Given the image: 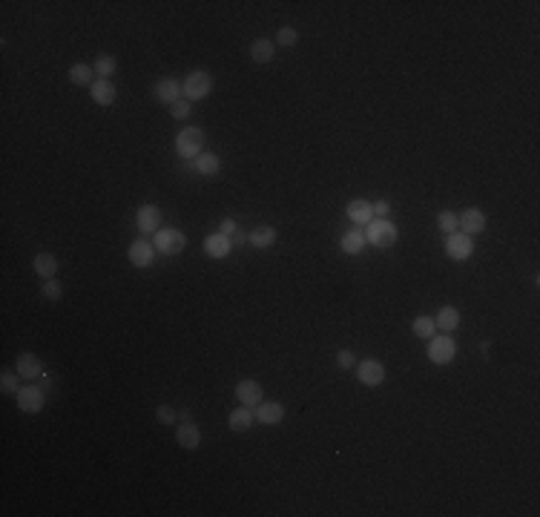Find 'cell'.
Listing matches in <instances>:
<instances>
[{
    "label": "cell",
    "mask_w": 540,
    "mask_h": 517,
    "mask_svg": "<svg viewBox=\"0 0 540 517\" xmlns=\"http://www.w3.org/2000/svg\"><path fill=\"white\" fill-rule=\"evenodd\" d=\"M175 443L182 448H187V451H195L202 446V428L195 423H182L175 428Z\"/></svg>",
    "instance_id": "19"
},
{
    "label": "cell",
    "mask_w": 540,
    "mask_h": 517,
    "mask_svg": "<svg viewBox=\"0 0 540 517\" xmlns=\"http://www.w3.org/2000/svg\"><path fill=\"white\" fill-rule=\"evenodd\" d=\"M411 331H414V336H420V339H431V336H437V325H434L431 316H417V319L411 322Z\"/></svg>",
    "instance_id": "28"
},
{
    "label": "cell",
    "mask_w": 540,
    "mask_h": 517,
    "mask_svg": "<svg viewBox=\"0 0 540 517\" xmlns=\"http://www.w3.org/2000/svg\"><path fill=\"white\" fill-rule=\"evenodd\" d=\"M32 267H35V273L46 282V279H55V273H58V258L52 256V253H38L35 256V262H32Z\"/></svg>",
    "instance_id": "24"
},
{
    "label": "cell",
    "mask_w": 540,
    "mask_h": 517,
    "mask_svg": "<svg viewBox=\"0 0 540 517\" xmlns=\"http://www.w3.org/2000/svg\"><path fill=\"white\" fill-rule=\"evenodd\" d=\"M397 224L388 221V219H374L368 228H365V241L374 248H391L397 241Z\"/></svg>",
    "instance_id": "3"
},
{
    "label": "cell",
    "mask_w": 540,
    "mask_h": 517,
    "mask_svg": "<svg viewBox=\"0 0 540 517\" xmlns=\"http://www.w3.org/2000/svg\"><path fill=\"white\" fill-rule=\"evenodd\" d=\"M136 228L144 236H155L161 230V210H158V204H141L136 210Z\"/></svg>",
    "instance_id": "7"
},
{
    "label": "cell",
    "mask_w": 540,
    "mask_h": 517,
    "mask_svg": "<svg viewBox=\"0 0 540 517\" xmlns=\"http://www.w3.org/2000/svg\"><path fill=\"white\" fill-rule=\"evenodd\" d=\"M41 296H43V299H49V302H58V299L63 296V287H61V282H55V279H46V282L41 285Z\"/></svg>",
    "instance_id": "32"
},
{
    "label": "cell",
    "mask_w": 540,
    "mask_h": 517,
    "mask_svg": "<svg viewBox=\"0 0 540 517\" xmlns=\"http://www.w3.org/2000/svg\"><path fill=\"white\" fill-rule=\"evenodd\" d=\"M250 58H253L256 63H270V60L276 58V41H270V38H259V41H253V43H250Z\"/></svg>",
    "instance_id": "23"
},
{
    "label": "cell",
    "mask_w": 540,
    "mask_h": 517,
    "mask_svg": "<svg viewBox=\"0 0 540 517\" xmlns=\"http://www.w3.org/2000/svg\"><path fill=\"white\" fill-rule=\"evenodd\" d=\"M457 342H454V336L451 333H440V336H431L429 339V360L434 362V365H449V362H454V357H457Z\"/></svg>",
    "instance_id": "4"
},
{
    "label": "cell",
    "mask_w": 540,
    "mask_h": 517,
    "mask_svg": "<svg viewBox=\"0 0 540 517\" xmlns=\"http://www.w3.org/2000/svg\"><path fill=\"white\" fill-rule=\"evenodd\" d=\"M89 95H92V101L98 107H112V104H116V98H118L116 84L107 80V78H95V84L89 87Z\"/></svg>",
    "instance_id": "14"
},
{
    "label": "cell",
    "mask_w": 540,
    "mask_h": 517,
    "mask_svg": "<svg viewBox=\"0 0 540 517\" xmlns=\"http://www.w3.org/2000/svg\"><path fill=\"white\" fill-rule=\"evenodd\" d=\"M457 221H460V233H466V236H480L483 230H486V213L480 207H466L460 216H457Z\"/></svg>",
    "instance_id": "10"
},
{
    "label": "cell",
    "mask_w": 540,
    "mask_h": 517,
    "mask_svg": "<svg viewBox=\"0 0 540 517\" xmlns=\"http://www.w3.org/2000/svg\"><path fill=\"white\" fill-rule=\"evenodd\" d=\"M261 397H265V391H261V385H259L256 380H241V382L236 385V399L241 402V406L256 408L259 402H261Z\"/></svg>",
    "instance_id": "16"
},
{
    "label": "cell",
    "mask_w": 540,
    "mask_h": 517,
    "mask_svg": "<svg viewBox=\"0 0 540 517\" xmlns=\"http://www.w3.org/2000/svg\"><path fill=\"white\" fill-rule=\"evenodd\" d=\"M155 419H158L161 426H173L175 419H178V411H175L173 406H167V402H164V406H158V408H155Z\"/></svg>",
    "instance_id": "34"
},
{
    "label": "cell",
    "mask_w": 540,
    "mask_h": 517,
    "mask_svg": "<svg viewBox=\"0 0 540 517\" xmlns=\"http://www.w3.org/2000/svg\"><path fill=\"white\" fill-rule=\"evenodd\" d=\"M446 253H449V258H454V262H466V258L474 253V241H471V236H466V233H449L446 236Z\"/></svg>",
    "instance_id": "9"
},
{
    "label": "cell",
    "mask_w": 540,
    "mask_h": 517,
    "mask_svg": "<svg viewBox=\"0 0 540 517\" xmlns=\"http://www.w3.org/2000/svg\"><path fill=\"white\" fill-rule=\"evenodd\" d=\"M182 89H184V98L193 104V101H202L213 92V75L207 69H195L190 72L184 80H182Z\"/></svg>",
    "instance_id": "2"
},
{
    "label": "cell",
    "mask_w": 540,
    "mask_h": 517,
    "mask_svg": "<svg viewBox=\"0 0 540 517\" xmlns=\"http://www.w3.org/2000/svg\"><path fill=\"white\" fill-rule=\"evenodd\" d=\"M204 144H207V133L202 126H184L182 133L175 135V153L184 161H195L204 153Z\"/></svg>",
    "instance_id": "1"
},
{
    "label": "cell",
    "mask_w": 540,
    "mask_h": 517,
    "mask_svg": "<svg viewBox=\"0 0 540 517\" xmlns=\"http://www.w3.org/2000/svg\"><path fill=\"white\" fill-rule=\"evenodd\" d=\"M434 325H437V331H443V333H454L457 328H460V311L451 308V305H446V308H440Z\"/></svg>",
    "instance_id": "22"
},
{
    "label": "cell",
    "mask_w": 540,
    "mask_h": 517,
    "mask_svg": "<svg viewBox=\"0 0 540 517\" xmlns=\"http://www.w3.org/2000/svg\"><path fill=\"white\" fill-rule=\"evenodd\" d=\"M18 380H21V374L14 368H3V371H0V388H3V394H18L21 391Z\"/></svg>",
    "instance_id": "30"
},
{
    "label": "cell",
    "mask_w": 540,
    "mask_h": 517,
    "mask_svg": "<svg viewBox=\"0 0 540 517\" xmlns=\"http://www.w3.org/2000/svg\"><path fill=\"white\" fill-rule=\"evenodd\" d=\"M345 213H348V219L354 224H359V228H368V224L374 221V204L365 201V199H354V201H348Z\"/></svg>",
    "instance_id": "17"
},
{
    "label": "cell",
    "mask_w": 540,
    "mask_h": 517,
    "mask_svg": "<svg viewBox=\"0 0 540 517\" xmlns=\"http://www.w3.org/2000/svg\"><path fill=\"white\" fill-rule=\"evenodd\" d=\"M285 419V406L282 402H265L261 399L256 406V423L261 426H279Z\"/></svg>",
    "instance_id": "15"
},
{
    "label": "cell",
    "mask_w": 540,
    "mask_h": 517,
    "mask_svg": "<svg viewBox=\"0 0 540 517\" xmlns=\"http://www.w3.org/2000/svg\"><path fill=\"white\" fill-rule=\"evenodd\" d=\"M354 368H356V380L363 385H368V388H376V385L385 382V365L380 360H363Z\"/></svg>",
    "instance_id": "8"
},
{
    "label": "cell",
    "mask_w": 540,
    "mask_h": 517,
    "mask_svg": "<svg viewBox=\"0 0 540 517\" xmlns=\"http://www.w3.org/2000/svg\"><path fill=\"white\" fill-rule=\"evenodd\" d=\"M178 419H182V423H193V414L184 408V411H178Z\"/></svg>",
    "instance_id": "40"
},
{
    "label": "cell",
    "mask_w": 540,
    "mask_h": 517,
    "mask_svg": "<svg viewBox=\"0 0 540 517\" xmlns=\"http://www.w3.org/2000/svg\"><path fill=\"white\" fill-rule=\"evenodd\" d=\"M365 233L363 230H351V233H345L339 239V250L342 253H348V256H356V253H363L365 250Z\"/></svg>",
    "instance_id": "25"
},
{
    "label": "cell",
    "mask_w": 540,
    "mask_h": 517,
    "mask_svg": "<svg viewBox=\"0 0 540 517\" xmlns=\"http://www.w3.org/2000/svg\"><path fill=\"white\" fill-rule=\"evenodd\" d=\"M244 241H248V233H239V230H236V236H233V245H244Z\"/></svg>",
    "instance_id": "39"
},
{
    "label": "cell",
    "mask_w": 540,
    "mask_h": 517,
    "mask_svg": "<svg viewBox=\"0 0 540 517\" xmlns=\"http://www.w3.org/2000/svg\"><path fill=\"white\" fill-rule=\"evenodd\" d=\"M253 423H256V408H248V406H241V408L230 411V417H227V426H230L236 434L250 431Z\"/></svg>",
    "instance_id": "20"
},
{
    "label": "cell",
    "mask_w": 540,
    "mask_h": 517,
    "mask_svg": "<svg viewBox=\"0 0 540 517\" xmlns=\"http://www.w3.org/2000/svg\"><path fill=\"white\" fill-rule=\"evenodd\" d=\"M14 399H18V408L23 414H41L46 406V391L38 385H23L21 391L14 394Z\"/></svg>",
    "instance_id": "6"
},
{
    "label": "cell",
    "mask_w": 540,
    "mask_h": 517,
    "mask_svg": "<svg viewBox=\"0 0 540 517\" xmlns=\"http://www.w3.org/2000/svg\"><path fill=\"white\" fill-rule=\"evenodd\" d=\"M14 371H18L23 380L46 377V365L41 362V357H35V353H21V357L14 360Z\"/></svg>",
    "instance_id": "12"
},
{
    "label": "cell",
    "mask_w": 540,
    "mask_h": 517,
    "mask_svg": "<svg viewBox=\"0 0 540 517\" xmlns=\"http://www.w3.org/2000/svg\"><path fill=\"white\" fill-rule=\"evenodd\" d=\"M233 250V239L224 236V233H210L204 239V253L213 256V258H227Z\"/></svg>",
    "instance_id": "18"
},
{
    "label": "cell",
    "mask_w": 540,
    "mask_h": 517,
    "mask_svg": "<svg viewBox=\"0 0 540 517\" xmlns=\"http://www.w3.org/2000/svg\"><path fill=\"white\" fill-rule=\"evenodd\" d=\"M153 92H155V98H158L161 104H167V107H173L175 101L184 98V89H182V84H178L175 78H161Z\"/></svg>",
    "instance_id": "13"
},
{
    "label": "cell",
    "mask_w": 540,
    "mask_h": 517,
    "mask_svg": "<svg viewBox=\"0 0 540 517\" xmlns=\"http://www.w3.org/2000/svg\"><path fill=\"white\" fill-rule=\"evenodd\" d=\"M69 80L75 87H92L95 84V69L89 67V63H75V67H69Z\"/></svg>",
    "instance_id": "27"
},
{
    "label": "cell",
    "mask_w": 540,
    "mask_h": 517,
    "mask_svg": "<svg viewBox=\"0 0 540 517\" xmlns=\"http://www.w3.org/2000/svg\"><path fill=\"white\" fill-rule=\"evenodd\" d=\"M336 365H339V368H345V371H348V368H354V365H356V357H354V351L342 348V351L336 353Z\"/></svg>",
    "instance_id": "36"
},
{
    "label": "cell",
    "mask_w": 540,
    "mask_h": 517,
    "mask_svg": "<svg viewBox=\"0 0 540 517\" xmlns=\"http://www.w3.org/2000/svg\"><path fill=\"white\" fill-rule=\"evenodd\" d=\"M170 112H173V118H175V121H187V118H190V112H193V104H190L187 98H182V101H175V104L170 107Z\"/></svg>",
    "instance_id": "35"
},
{
    "label": "cell",
    "mask_w": 540,
    "mask_h": 517,
    "mask_svg": "<svg viewBox=\"0 0 540 517\" xmlns=\"http://www.w3.org/2000/svg\"><path fill=\"white\" fill-rule=\"evenodd\" d=\"M193 170L199 175H216L222 170V158L216 153H202L199 158L193 161Z\"/></svg>",
    "instance_id": "26"
},
{
    "label": "cell",
    "mask_w": 540,
    "mask_h": 517,
    "mask_svg": "<svg viewBox=\"0 0 540 517\" xmlns=\"http://www.w3.org/2000/svg\"><path fill=\"white\" fill-rule=\"evenodd\" d=\"M388 213H391V201L388 199L374 204V219H388Z\"/></svg>",
    "instance_id": "37"
},
{
    "label": "cell",
    "mask_w": 540,
    "mask_h": 517,
    "mask_svg": "<svg viewBox=\"0 0 540 517\" xmlns=\"http://www.w3.org/2000/svg\"><path fill=\"white\" fill-rule=\"evenodd\" d=\"M276 239H279V233H276V228H270V224H261V228H253V230L248 233V241H250L253 248H259V250L273 248Z\"/></svg>",
    "instance_id": "21"
},
{
    "label": "cell",
    "mask_w": 540,
    "mask_h": 517,
    "mask_svg": "<svg viewBox=\"0 0 540 517\" xmlns=\"http://www.w3.org/2000/svg\"><path fill=\"white\" fill-rule=\"evenodd\" d=\"M296 41H299V32L293 26H282L276 32V46H296Z\"/></svg>",
    "instance_id": "33"
},
{
    "label": "cell",
    "mask_w": 540,
    "mask_h": 517,
    "mask_svg": "<svg viewBox=\"0 0 540 517\" xmlns=\"http://www.w3.org/2000/svg\"><path fill=\"white\" fill-rule=\"evenodd\" d=\"M153 245L161 256H178L187 248V236L182 230H175V228H161L153 239Z\"/></svg>",
    "instance_id": "5"
},
{
    "label": "cell",
    "mask_w": 540,
    "mask_h": 517,
    "mask_svg": "<svg viewBox=\"0 0 540 517\" xmlns=\"http://www.w3.org/2000/svg\"><path fill=\"white\" fill-rule=\"evenodd\" d=\"M236 221L233 219H222V228H219V233H224V236H236Z\"/></svg>",
    "instance_id": "38"
},
{
    "label": "cell",
    "mask_w": 540,
    "mask_h": 517,
    "mask_svg": "<svg viewBox=\"0 0 540 517\" xmlns=\"http://www.w3.org/2000/svg\"><path fill=\"white\" fill-rule=\"evenodd\" d=\"M155 253H158L155 245L147 239H138L127 248V256H129V262H133V267H150L155 262Z\"/></svg>",
    "instance_id": "11"
},
{
    "label": "cell",
    "mask_w": 540,
    "mask_h": 517,
    "mask_svg": "<svg viewBox=\"0 0 540 517\" xmlns=\"http://www.w3.org/2000/svg\"><path fill=\"white\" fill-rule=\"evenodd\" d=\"M92 69H95L98 78H107L109 80V75H116V69H118V60L112 58V55H101V58H95Z\"/></svg>",
    "instance_id": "29"
},
{
    "label": "cell",
    "mask_w": 540,
    "mask_h": 517,
    "mask_svg": "<svg viewBox=\"0 0 540 517\" xmlns=\"http://www.w3.org/2000/svg\"><path fill=\"white\" fill-rule=\"evenodd\" d=\"M437 228L443 230L446 236H449V233H457V230H460V221H457L454 210H440V213H437Z\"/></svg>",
    "instance_id": "31"
}]
</instances>
